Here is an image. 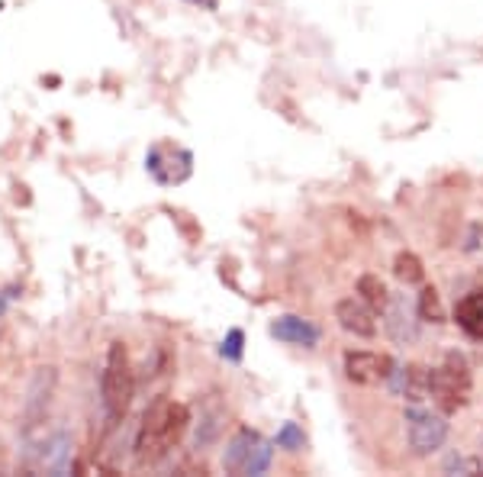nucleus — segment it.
<instances>
[{
	"label": "nucleus",
	"mask_w": 483,
	"mask_h": 477,
	"mask_svg": "<svg viewBox=\"0 0 483 477\" xmlns=\"http://www.w3.org/2000/svg\"><path fill=\"white\" fill-rule=\"evenodd\" d=\"M190 425V409L184 403H174L171 397H155L148 403V409L142 413V423H139L136 433V458L146 465V461H158L162 455L181 442V435L187 433Z\"/></svg>",
	"instance_id": "obj_1"
},
{
	"label": "nucleus",
	"mask_w": 483,
	"mask_h": 477,
	"mask_svg": "<svg viewBox=\"0 0 483 477\" xmlns=\"http://www.w3.org/2000/svg\"><path fill=\"white\" fill-rule=\"evenodd\" d=\"M223 419H226V413L219 407L207 409L197 423V433H194V449H200V451L210 449V445L219 439V433H223Z\"/></svg>",
	"instance_id": "obj_14"
},
{
	"label": "nucleus",
	"mask_w": 483,
	"mask_h": 477,
	"mask_svg": "<svg viewBox=\"0 0 483 477\" xmlns=\"http://www.w3.org/2000/svg\"><path fill=\"white\" fill-rule=\"evenodd\" d=\"M483 461L467 458V455H448L445 458V474H480Z\"/></svg>",
	"instance_id": "obj_19"
},
{
	"label": "nucleus",
	"mask_w": 483,
	"mask_h": 477,
	"mask_svg": "<svg viewBox=\"0 0 483 477\" xmlns=\"http://www.w3.org/2000/svg\"><path fill=\"white\" fill-rule=\"evenodd\" d=\"M393 274H397L403 284H419V281L425 278V268L413 252H400L397 258H393Z\"/></svg>",
	"instance_id": "obj_16"
},
{
	"label": "nucleus",
	"mask_w": 483,
	"mask_h": 477,
	"mask_svg": "<svg viewBox=\"0 0 483 477\" xmlns=\"http://www.w3.org/2000/svg\"><path fill=\"white\" fill-rule=\"evenodd\" d=\"M358 294H361L364 304L374 306V310H384V306L390 304V290L377 274H361V278H358Z\"/></svg>",
	"instance_id": "obj_15"
},
{
	"label": "nucleus",
	"mask_w": 483,
	"mask_h": 477,
	"mask_svg": "<svg viewBox=\"0 0 483 477\" xmlns=\"http://www.w3.org/2000/svg\"><path fill=\"white\" fill-rule=\"evenodd\" d=\"M271 455H274L271 442H268V439H261V442L255 445V451H251V458H249V468H245V474H265V471L271 468Z\"/></svg>",
	"instance_id": "obj_18"
},
{
	"label": "nucleus",
	"mask_w": 483,
	"mask_h": 477,
	"mask_svg": "<svg viewBox=\"0 0 483 477\" xmlns=\"http://www.w3.org/2000/svg\"><path fill=\"white\" fill-rule=\"evenodd\" d=\"M384 313H387V336L397 342V346H413L416 338H419V306H413L409 300H406V294H397L390 297V304L384 306Z\"/></svg>",
	"instance_id": "obj_7"
},
{
	"label": "nucleus",
	"mask_w": 483,
	"mask_h": 477,
	"mask_svg": "<svg viewBox=\"0 0 483 477\" xmlns=\"http://www.w3.org/2000/svg\"><path fill=\"white\" fill-rule=\"evenodd\" d=\"M13 297H17V290H7V294L0 297V313L7 310V300H13Z\"/></svg>",
	"instance_id": "obj_23"
},
{
	"label": "nucleus",
	"mask_w": 483,
	"mask_h": 477,
	"mask_svg": "<svg viewBox=\"0 0 483 477\" xmlns=\"http://www.w3.org/2000/svg\"><path fill=\"white\" fill-rule=\"evenodd\" d=\"M187 4H197V7H203V10H216V7H219V0H187Z\"/></svg>",
	"instance_id": "obj_22"
},
{
	"label": "nucleus",
	"mask_w": 483,
	"mask_h": 477,
	"mask_svg": "<svg viewBox=\"0 0 483 477\" xmlns=\"http://www.w3.org/2000/svg\"><path fill=\"white\" fill-rule=\"evenodd\" d=\"M39 465L52 474H68L71 471V439L68 433H55L45 449L39 451Z\"/></svg>",
	"instance_id": "obj_12"
},
{
	"label": "nucleus",
	"mask_w": 483,
	"mask_h": 477,
	"mask_svg": "<svg viewBox=\"0 0 483 477\" xmlns=\"http://www.w3.org/2000/svg\"><path fill=\"white\" fill-rule=\"evenodd\" d=\"M258 442H261V435L255 433V429H249V425H242L239 433L229 439V445H226L223 468L229 471V474H245L251 451H255V445H258Z\"/></svg>",
	"instance_id": "obj_11"
},
{
	"label": "nucleus",
	"mask_w": 483,
	"mask_h": 477,
	"mask_svg": "<svg viewBox=\"0 0 483 477\" xmlns=\"http://www.w3.org/2000/svg\"><path fill=\"white\" fill-rule=\"evenodd\" d=\"M419 316L432 322H441V304H439V294H435V287H425L423 294H419Z\"/></svg>",
	"instance_id": "obj_20"
},
{
	"label": "nucleus",
	"mask_w": 483,
	"mask_h": 477,
	"mask_svg": "<svg viewBox=\"0 0 483 477\" xmlns=\"http://www.w3.org/2000/svg\"><path fill=\"white\" fill-rule=\"evenodd\" d=\"M467 387H471V374H467L464 358L448 355L445 368L429 371V394L435 397V403H439L445 413H451V409H457L464 403Z\"/></svg>",
	"instance_id": "obj_4"
},
{
	"label": "nucleus",
	"mask_w": 483,
	"mask_h": 477,
	"mask_svg": "<svg viewBox=\"0 0 483 477\" xmlns=\"http://www.w3.org/2000/svg\"><path fill=\"white\" fill-rule=\"evenodd\" d=\"M132 394H136V378H132L126 346H123V342H113L110 352H107L104 378H100V397H104V409L113 423L126 417V409H130L132 403Z\"/></svg>",
	"instance_id": "obj_2"
},
{
	"label": "nucleus",
	"mask_w": 483,
	"mask_h": 477,
	"mask_svg": "<svg viewBox=\"0 0 483 477\" xmlns=\"http://www.w3.org/2000/svg\"><path fill=\"white\" fill-rule=\"evenodd\" d=\"M242 342H245V332L229 330V336H226L223 346H219V355H223L226 362H239V358H242Z\"/></svg>",
	"instance_id": "obj_21"
},
{
	"label": "nucleus",
	"mask_w": 483,
	"mask_h": 477,
	"mask_svg": "<svg viewBox=\"0 0 483 477\" xmlns=\"http://www.w3.org/2000/svg\"><path fill=\"white\" fill-rule=\"evenodd\" d=\"M406 439H409L413 455L429 458L448 439V423H445L441 413H432V409H423L419 403H413L406 409Z\"/></svg>",
	"instance_id": "obj_3"
},
{
	"label": "nucleus",
	"mask_w": 483,
	"mask_h": 477,
	"mask_svg": "<svg viewBox=\"0 0 483 477\" xmlns=\"http://www.w3.org/2000/svg\"><path fill=\"white\" fill-rule=\"evenodd\" d=\"M393 368L397 365L387 355H377V352H345V378L354 384H364V387L390 381Z\"/></svg>",
	"instance_id": "obj_8"
},
{
	"label": "nucleus",
	"mask_w": 483,
	"mask_h": 477,
	"mask_svg": "<svg viewBox=\"0 0 483 477\" xmlns=\"http://www.w3.org/2000/svg\"><path fill=\"white\" fill-rule=\"evenodd\" d=\"M190 158L187 148H171V146H152L146 155V168L148 174L155 178L158 184H181L190 178Z\"/></svg>",
	"instance_id": "obj_6"
},
{
	"label": "nucleus",
	"mask_w": 483,
	"mask_h": 477,
	"mask_svg": "<svg viewBox=\"0 0 483 477\" xmlns=\"http://www.w3.org/2000/svg\"><path fill=\"white\" fill-rule=\"evenodd\" d=\"M303 442H306V435H303V429L297 423H284L274 439L277 449H284V451H300Z\"/></svg>",
	"instance_id": "obj_17"
},
{
	"label": "nucleus",
	"mask_w": 483,
	"mask_h": 477,
	"mask_svg": "<svg viewBox=\"0 0 483 477\" xmlns=\"http://www.w3.org/2000/svg\"><path fill=\"white\" fill-rule=\"evenodd\" d=\"M55 384H59V371L55 368H39L36 378L29 381L27 400H23V433H33L36 425L45 423V413H49V403H52Z\"/></svg>",
	"instance_id": "obj_5"
},
{
	"label": "nucleus",
	"mask_w": 483,
	"mask_h": 477,
	"mask_svg": "<svg viewBox=\"0 0 483 477\" xmlns=\"http://www.w3.org/2000/svg\"><path fill=\"white\" fill-rule=\"evenodd\" d=\"M455 322L471 338H483V290H471V294L457 304Z\"/></svg>",
	"instance_id": "obj_13"
},
{
	"label": "nucleus",
	"mask_w": 483,
	"mask_h": 477,
	"mask_svg": "<svg viewBox=\"0 0 483 477\" xmlns=\"http://www.w3.org/2000/svg\"><path fill=\"white\" fill-rule=\"evenodd\" d=\"M271 336L277 342H287V346H306V348H313L320 342V330L310 320H300V316H277L271 322Z\"/></svg>",
	"instance_id": "obj_10"
},
{
	"label": "nucleus",
	"mask_w": 483,
	"mask_h": 477,
	"mask_svg": "<svg viewBox=\"0 0 483 477\" xmlns=\"http://www.w3.org/2000/svg\"><path fill=\"white\" fill-rule=\"evenodd\" d=\"M336 320L345 332L358 338H374L377 336V320H374V306H368L364 300L345 297L336 304Z\"/></svg>",
	"instance_id": "obj_9"
}]
</instances>
